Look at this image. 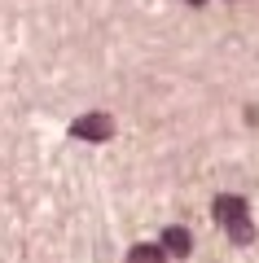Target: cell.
<instances>
[{"label":"cell","instance_id":"5","mask_svg":"<svg viewBox=\"0 0 259 263\" xmlns=\"http://www.w3.org/2000/svg\"><path fill=\"white\" fill-rule=\"evenodd\" d=\"M189 5H202V0H189Z\"/></svg>","mask_w":259,"mask_h":263},{"label":"cell","instance_id":"3","mask_svg":"<svg viewBox=\"0 0 259 263\" xmlns=\"http://www.w3.org/2000/svg\"><path fill=\"white\" fill-rule=\"evenodd\" d=\"M194 250V241H189V228H167L163 233V254H180V259H185V254Z\"/></svg>","mask_w":259,"mask_h":263},{"label":"cell","instance_id":"1","mask_svg":"<svg viewBox=\"0 0 259 263\" xmlns=\"http://www.w3.org/2000/svg\"><path fill=\"white\" fill-rule=\"evenodd\" d=\"M211 215L229 228V237L237 246H246L250 237H255V228H250V219H246V202H241L237 193H220V197H215V206H211Z\"/></svg>","mask_w":259,"mask_h":263},{"label":"cell","instance_id":"2","mask_svg":"<svg viewBox=\"0 0 259 263\" xmlns=\"http://www.w3.org/2000/svg\"><path fill=\"white\" fill-rule=\"evenodd\" d=\"M71 132L79 141H110L114 123H110V114H79V119L71 123Z\"/></svg>","mask_w":259,"mask_h":263},{"label":"cell","instance_id":"4","mask_svg":"<svg viewBox=\"0 0 259 263\" xmlns=\"http://www.w3.org/2000/svg\"><path fill=\"white\" fill-rule=\"evenodd\" d=\"M163 246H132L128 250V263H163Z\"/></svg>","mask_w":259,"mask_h":263}]
</instances>
